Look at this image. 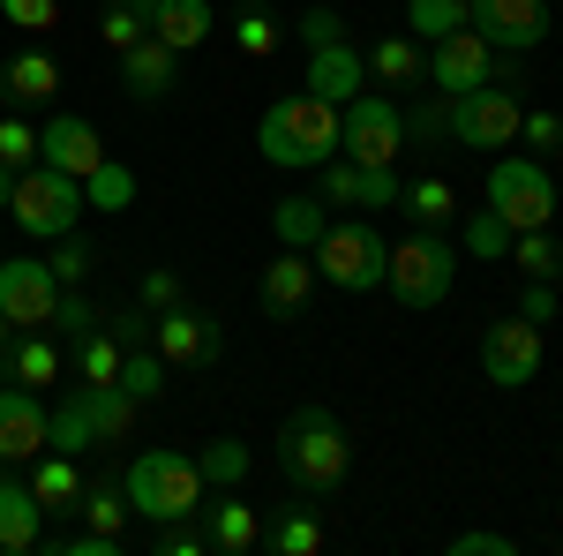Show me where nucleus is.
Segmentation results:
<instances>
[{
	"mask_svg": "<svg viewBox=\"0 0 563 556\" xmlns=\"http://www.w3.org/2000/svg\"><path fill=\"white\" fill-rule=\"evenodd\" d=\"M76 512H84L90 534H121V519H129V489H121V481H84Z\"/></svg>",
	"mask_w": 563,
	"mask_h": 556,
	"instance_id": "58836bf2",
	"label": "nucleus"
},
{
	"mask_svg": "<svg viewBox=\"0 0 563 556\" xmlns=\"http://www.w3.org/2000/svg\"><path fill=\"white\" fill-rule=\"evenodd\" d=\"M451 556H519V542L496 526H474V534H451Z\"/></svg>",
	"mask_w": 563,
	"mask_h": 556,
	"instance_id": "3c124183",
	"label": "nucleus"
},
{
	"mask_svg": "<svg viewBox=\"0 0 563 556\" xmlns=\"http://www.w3.org/2000/svg\"><path fill=\"white\" fill-rule=\"evenodd\" d=\"M323 542H331V534H323V519L308 512V504H294L278 526H263V549L271 556H323Z\"/></svg>",
	"mask_w": 563,
	"mask_h": 556,
	"instance_id": "72a5a7b5",
	"label": "nucleus"
},
{
	"mask_svg": "<svg viewBox=\"0 0 563 556\" xmlns=\"http://www.w3.org/2000/svg\"><path fill=\"white\" fill-rule=\"evenodd\" d=\"M481 84H496V45L481 31H451V39L429 45V90L459 98V90H481Z\"/></svg>",
	"mask_w": 563,
	"mask_h": 556,
	"instance_id": "2eb2a0df",
	"label": "nucleus"
},
{
	"mask_svg": "<svg viewBox=\"0 0 563 556\" xmlns=\"http://www.w3.org/2000/svg\"><path fill=\"white\" fill-rule=\"evenodd\" d=\"M45 451H68V459L98 451V428H90V399H84V384L60 391V406L45 414Z\"/></svg>",
	"mask_w": 563,
	"mask_h": 556,
	"instance_id": "a878e982",
	"label": "nucleus"
},
{
	"mask_svg": "<svg viewBox=\"0 0 563 556\" xmlns=\"http://www.w3.org/2000/svg\"><path fill=\"white\" fill-rule=\"evenodd\" d=\"M511 263H519L526 279H556V271H563L556 233H549V226H533V233H511Z\"/></svg>",
	"mask_w": 563,
	"mask_h": 556,
	"instance_id": "79ce46f5",
	"label": "nucleus"
},
{
	"mask_svg": "<svg viewBox=\"0 0 563 556\" xmlns=\"http://www.w3.org/2000/svg\"><path fill=\"white\" fill-rule=\"evenodd\" d=\"M106 159H113V151H106V135L90 129L84 113H53L38 129V166H60V173H76V181H90Z\"/></svg>",
	"mask_w": 563,
	"mask_h": 556,
	"instance_id": "f3484780",
	"label": "nucleus"
},
{
	"mask_svg": "<svg viewBox=\"0 0 563 556\" xmlns=\"http://www.w3.org/2000/svg\"><path fill=\"white\" fill-rule=\"evenodd\" d=\"M106 331L121 346H151V308H121V316H106Z\"/></svg>",
	"mask_w": 563,
	"mask_h": 556,
	"instance_id": "5fc2aeb1",
	"label": "nucleus"
},
{
	"mask_svg": "<svg viewBox=\"0 0 563 556\" xmlns=\"http://www.w3.org/2000/svg\"><path fill=\"white\" fill-rule=\"evenodd\" d=\"M316 98H331V106H346V98H361V84H368V61H361V45L331 39V45H308V76H301Z\"/></svg>",
	"mask_w": 563,
	"mask_h": 556,
	"instance_id": "aec40b11",
	"label": "nucleus"
},
{
	"mask_svg": "<svg viewBox=\"0 0 563 556\" xmlns=\"http://www.w3.org/2000/svg\"><path fill=\"white\" fill-rule=\"evenodd\" d=\"M135 204V173L121 166V159H106V166L84 181V211H106V218H121Z\"/></svg>",
	"mask_w": 563,
	"mask_h": 556,
	"instance_id": "e433bc0d",
	"label": "nucleus"
},
{
	"mask_svg": "<svg viewBox=\"0 0 563 556\" xmlns=\"http://www.w3.org/2000/svg\"><path fill=\"white\" fill-rule=\"evenodd\" d=\"M353 467V444H346V422L331 414V406H294L286 422H278V473L301 489V497H331Z\"/></svg>",
	"mask_w": 563,
	"mask_h": 556,
	"instance_id": "f257e3e1",
	"label": "nucleus"
},
{
	"mask_svg": "<svg viewBox=\"0 0 563 556\" xmlns=\"http://www.w3.org/2000/svg\"><path fill=\"white\" fill-rule=\"evenodd\" d=\"M451 279H459V249L443 241V226H413V233L390 249V271H384V286L398 294V308H435V301L451 294Z\"/></svg>",
	"mask_w": 563,
	"mask_h": 556,
	"instance_id": "39448f33",
	"label": "nucleus"
},
{
	"mask_svg": "<svg viewBox=\"0 0 563 556\" xmlns=\"http://www.w3.org/2000/svg\"><path fill=\"white\" fill-rule=\"evenodd\" d=\"M98 39L113 45V53L143 45V39H151V0H106V15H98Z\"/></svg>",
	"mask_w": 563,
	"mask_h": 556,
	"instance_id": "4c0bfd02",
	"label": "nucleus"
},
{
	"mask_svg": "<svg viewBox=\"0 0 563 556\" xmlns=\"http://www.w3.org/2000/svg\"><path fill=\"white\" fill-rule=\"evenodd\" d=\"M488 211L504 218L511 233H533V226H549L556 218V181H549V166L541 159H496L488 166Z\"/></svg>",
	"mask_w": 563,
	"mask_h": 556,
	"instance_id": "0eeeda50",
	"label": "nucleus"
},
{
	"mask_svg": "<svg viewBox=\"0 0 563 556\" xmlns=\"http://www.w3.org/2000/svg\"><path fill=\"white\" fill-rule=\"evenodd\" d=\"M225 31H233V45H241L249 61H278V45H286V23H278L263 0H233Z\"/></svg>",
	"mask_w": 563,
	"mask_h": 556,
	"instance_id": "7c9ffc66",
	"label": "nucleus"
},
{
	"mask_svg": "<svg viewBox=\"0 0 563 556\" xmlns=\"http://www.w3.org/2000/svg\"><path fill=\"white\" fill-rule=\"evenodd\" d=\"M519 316H533V324H556V279H526Z\"/></svg>",
	"mask_w": 563,
	"mask_h": 556,
	"instance_id": "603ef678",
	"label": "nucleus"
},
{
	"mask_svg": "<svg viewBox=\"0 0 563 556\" xmlns=\"http://www.w3.org/2000/svg\"><path fill=\"white\" fill-rule=\"evenodd\" d=\"M196 473H203V489H241L249 481V444L241 436H211L196 451Z\"/></svg>",
	"mask_w": 563,
	"mask_h": 556,
	"instance_id": "c9c22d12",
	"label": "nucleus"
},
{
	"mask_svg": "<svg viewBox=\"0 0 563 556\" xmlns=\"http://www.w3.org/2000/svg\"><path fill=\"white\" fill-rule=\"evenodd\" d=\"M211 31H218L211 0H151V39H166L174 53H196Z\"/></svg>",
	"mask_w": 563,
	"mask_h": 556,
	"instance_id": "b1692460",
	"label": "nucleus"
},
{
	"mask_svg": "<svg viewBox=\"0 0 563 556\" xmlns=\"http://www.w3.org/2000/svg\"><path fill=\"white\" fill-rule=\"evenodd\" d=\"M308 257H316V279H323V286H339V294H376L384 271H390V241L368 226V211H353V218H331Z\"/></svg>",
	"mask_w": 563,
	"mask_h": 556,
	"instance_id": "7ed1b4c3",
	"label": "nucleus"
},
{
	"mask_svg": "<svg viewBox=\"0 0 563 556\" xmlns=\"http://www.w3.org/2000/svg\"><path fill=\"white\" fill-rule=\"evenodd\" d=\"M406 151V121H398V98L390 90H361L339 106V159H361V166H398Z\"/></svg>",
	"mask_w": 563,
	"mask_h": 556,
	"instance_id": "6e6552de",
	"label": "nucleus"
},
{
	"mask_svg": "<svg viewBox=\"0 0 563 556\" xmlns=\"http://www.w3.org/2000/svg\"><path fill=\"white\" fill-rule=\"evenodd\" d=\"M263 316H278V324H301V308L316 301V257H301V249H278V257L263 263Z\"/></svg>",
	"mask_w": 563,
	"mask_h": 556,
	"instance_id": "a211bd4d",
	"label": "nucleus"
},
{
	"mask_svg": "<svg viewBox=\"0 0 563 556\" xmlns=\"http://www.w3.org/2000/svg\"><path fill=\"white\" fill-rule=\"evenodd\" d=\"M31 497H38L45 512H76V497H84V467H76V459H68V451H38V459H31Z\"/></svg>",
	"mask_w": 563,
	"mask_h": 556,
	"instance_id": "bb28decb",
	"label": "nucleus"
},
{
	"mask_svg": "<svg viewBox=\"0 0 563 556\" xmlns=\"http://www.w3.org/2000/svg\"><path fill=\"white\" fill-rule=\"evenodd\" d=\"M174 301H180L174 271H143V308H151V316H158V308H174Z\"/></svg>",
	"mask_w": 563,
	"mask_h": 556,
	"instance_id": "6e6d98bb",
	"label": "nucleus"
},
{
	"mask_svg": "<svg viewBox=\"0 0 563 556\" xmlns=\"http://www.w3.org/2000/svg\"><path fill=\"white\" fill-rule=\"evenodd\" d=\"M0 166H8V173L38 166V129H31L23 113H0Z\"/></svg>",
	"mask_w": 563,
	"mask_h": 556,
	"instance_id": "c03bdc74",
	"label": "nucleus"
},
{
	"mask_svg": "<svg viewBox=\"0 0 563 556\" xmlns=\"http://www.w3.org/2000/svg\"><path fill=\"white\" fill-rule=\"evenodd\" d=\"M8 339H15V324L0 316V377H8Z\"/></svg>",
	"mask_w": 563,
	"mask_h": 556,
	"instance_id": "4d7b16f0",
	"label": "nucleus"
},
{
	"mask_svg": "<svg viewBox=\"0 0 563 556\" xmlns=\"http://www.w3.org/2000/svg\"><path fill=\"white\" fill-rule=\"evenodd\" d=\"M68 361H76V377H84V384H121V339H113L106 324L68 346Z\"/></svg>",
	"mask_w": 563,
	"mask_h": 556,
	"instance_id": "f704fd0d",
	"label": "nucleus"
},
{
	"mask_svg": "<svg viewBox=\"0 0 563 556\" xmlns=\"http://www.w3.org/2000/svg\"><path fill=\"white\" fill-rule=\"evenodd\" d=\"M166 377H174V369H166V353H158V346H121V384H129L143 406L166 391Z\"/></svg>",
	"mask_w": 563,
	"mask_h": 556,
	"instance_id": "ea45409f",
	"label": "nucleus"
},
{
	"mask_svg": "<svg viewBox=\"0 0 563 556\" xmlns=\"http://www.w3.org/2000/svg\"><path fill=\"white\" fill-rule=\"evenodd\" d=\"M316 196L331 211H398V173L361 166V159H323L316 166Z\"/></svg>",
	"mask_w": 563,
	"mask_h": 556,
	"instance_id": "ddd939ff",
	"label": "nucleus"
},
{
	"mask_svg": "<svg viewBox=\"0 0 563 556\" xmlns=\"http://www.w3.org/2000/svg\"><path fill=\"white\" fill-rule=\"evenodd\" d=\"M158 556H211V542H203V526L196 519H158V542H151Z\"/></svg>",
	"mask_w": 563,
	"mask_h": 556,
	"instance_id": "8fccbe9b",
	"label": "nucleus"
},
{
	"mask_svg": "<svg viewBox=\"0 0 563 556\" xmlns=\"http://www.w3.org/2000/svg\"><path fill=\"white\" fill-rule=\"evenodd\" d=\"M8 377L23 391H53L60 384V346L45 339V331H15L8 339Z\"/></svg>",
	"mask_w": 563,
	"mask_h": 556,
	"instance_id": "c85d7f7f",
	"label": "nucleus"
},
{
	"mask_svg": "<svg viewBox=\"0 0 563 556\" xmlns=\"http://www.w3.org/2000/svg\"><path fill=\"white\" fill-rule=\"evenodd\" d=\"M121 489H129V512H143V519H196L203 497H211L196 459H180V451H135Z\"/></svg>",
	"mask_w": 563,
	"mask_h": 556,
	"instance_id": "20e7f679",
	"label": "nucleus"
},
{
	"mask_svg": "<svg viewBox=\"0 0 563 556\" xmlns=\"http://www.w3.org/2000/svg\"><path fill=\"white\" fill-rule=\"evenodd\" d=\"M53 308H60V279L45 257H0V316L15 331H53Z\"/></svg>",
	"mask_w": 563,
	"mask_h": 556,
	"instance_id": "9b49d317",
	"label": "nucleus"
},
{
	"mask_svg": "<svg viewBox=\"0 0 563 556\" xmlns=\"http://www.w3.org/2000/svg\"><path fill=\"white\" fill-rule=\"evenodd\" d=\"M121 84H129L135 106H158V98H166V90L180 84V53H174L166 39L129 45V53H121Z\"/></svg>",
	"mask_w": 563,
	"mask_h": 556,
	"instance_id": "412c9836",
	"label": "nucleus"
},
{
	"mask_svg": "<svg viewBox=\"0 0 563 556\" xmlns=\"http://www.w3.org/2000/svg\"><path fill=\"white\" fill-rule=\"evenodd\" d=\"M0 90H8L15 106H53V98H60V61L31 45V53L0 61Z\"/></svg>",
	"mask_w": 563,
	"mask_h": 556,
	"instance_id": "393cba45",
	"label": "nucleus"
},
{
	"mask_svg": "<svg viewBox=\"0 0 563 556\" xmlns=\"http://www.w3.org/2000/svg\"><path fill=\"white\" fill-rule=\"evenodd\" d=\"M203 542H211V556H249L263 542V519H256V504H241V489H225L218 504H203Z\"/></svg>",
	"mask_w": 563,
	"mask_h": 556,
	"instance_id": "4be33fe9",
	"label": "nucleus"
},
{
	"mask_svg": "<svg viewBox=\"0 0 563 556\" xmlns=\"http://www.w3.org/2000/svg\"><path fill=\"white\" fill-rule=\"evenodd\" d=\"M90 399V428H98V444H129L135 436V414H143V399L129 384H84Z\"/></svg>",
	"mask_w": 563,
	"mask_h": 556,
	"instance_id": "c756f323",
	"label": "nucleus"
},
{
	"mask_svg": "<svg viewBox=\"0 0 563 556\" xmlns=\"http://www.w3.org/2000/svg\"><path fill=\"white\" fill-rule=\"evenodd\" d=\"M398 211L413 218V226H451V218H459V188H451L443 173H421V181L398 188Z\"/></svg>",
	"mask_w": 563,
	"mask_h": 556,
	"instance_id": "473e14b6",
	"label": "nucleus"
},
{
	"mask_svg": "<svg viewBox=\"0 0 563 556\" xmlns=\"http://www.w3.org/2000/svg\"><path fill=\"white\" fill-rule=\"evenodd\" d=\"M45 391H23L15 377H0V467H31L45 451Z\"/></svg>",
	"mask_w": 563,
	"mask_h": 556,
	"instance_id": "dca6fc26",
	"label": "nucleus"
},
{
	"mask_svg": "<svg viewBox=\"0 0 563 556\" xmlns=\"http://www.w3.org/2000/svg\"><path fill=\"white\" fill-rule=\"evenodd\" d=\"M406 23H413L421 45H435L451 31H466V0H406Z\"/></svg>",
	"mask_w": 563,
	"mask_h": 556,
	"instance_id": "a19ab883",
	"label": "nucleus"
},
{
	"mask_svg": "<svg viewBox=\"0 0 563 556\" xmlns=\"http://www.w3.org/2000/svg\"><path fill=\"white\" fill-rule=\"evenodd\" d=\"M459 241H466V249H474L481 263H488V257H511V226H504V218L488 211V204H481V211H466V226H459Z\"/></svg>",
	"mask_w": 563,
	"mask_h": 556,
	"instance_id": "37998d69",
	"label": "nucleus"
},
{
	"mask_svg": "<svg viewBox=\"0 0 563 556\" xmlns=\"http://www.w3.org/2000/svg\"><path fill=\"white\" fill-rule=\"evenodd\" d=\"M481 377L496 391H526L533 377H541V324L533 316H504V324H488L481 331Z\"/></svg>",
	"mask_w": 563,
	"mask_h": 556,
	"instance_id": "9d476101",
	"label": "nucleus"
},
{
	"mask_svg": "<svg viewBox=\"0 0 563 556\" xmlns=\"http://www.w3.org/2000/svg\"><path fill=\"white\" fill-rule=\"evenodd\" d=\"M466 31L496 45V53H533L549 39V0H466Z\"/></svg>",
	"mask_w": 563,
	"mask_h": 556,
	"instance_id": "4468645a",
	"label": "nucleus"
},
{
	"mask_svg": "<svg viewBox=\"0 0 563 556\" xmlns=\"http://www.w3.org/2000/svg\"><path fill=\"white\" fill-rule=\"evenodd\" d=\"M323 226H331V204L323 196H286V204H271V233H278V249H316L323 241Z\"/></svg>",
	"mask_w": 563,
	"mask_h": 556,
	"instance_id": "cd10ccee",
	"label": "nucleus"
},
{
	"mask_svg": "<svg viewBox=\"0 0 563 556\" xmlns=\"http://www.w3.org/2000/svg\"><path fill=\"white\" fill-rule=\"evenodd\" d=\"M8 196H15V173H8V166H0V204H8Z\"/></svg>",
	"mask_w": 563,
	"mask_h": 556,
	"instance_id": "13d9d810",
	"label": "nucleus"
},
{
	"mask_svg": "<svg viewBox=\"0 0 563 556\" xmlns=\"http://www.w3.org/2000/svg\"><path fill=\"white\" fill-rule=\"evenodd\" d=\"M256 151L286 173H316L323 159H339V106L316 98V90H294L278 98L271 113L256 121Z\"/></svg>",
	"mask_w": 563,
	"mask_h": 556,
	"instance_id": "f03ea898",
	"label": "nucleus"
},
{
	"mask_svg": "<svg viewBox=\"0 0 563 556\" xmlns=\"http://www.w3.org/2000/svg\"><path fill=\"white\" fill-rule=\"evenodd\" d=\"M331 39H346L339 8H308V15H301V45H331Z\"/></svg>",
	"mask_w": 563,
	"mask_h": 556,
	"instance_id": "864d4df0",
	"label": "nucleus"
},
{
	"mask_svg": "<svg viewBox=\"0 0 563 556\" xmlns=\"http://www.w3.org/2000/svg\"><path fill=\"white\" fill-rule=\"evenodd\" d=\"M519 143H533V159H556V151H563V113H556V106H526Z\"/></svg>",
	"mask_w": 563,
	"mask_h": 556,
	"instance_id": "49530a36",
	"label": "nucleus"
},
{
	"mask_svg": "<svg viewBox=\"0 0 563 556\" xmlns=\"http://www.w3.org/2000/svg\"><path fill=\"white\" fill-rule=\"evenodd\" d=\"M398 121H406V151H443L451 143V98L443 90H413V106H398Z\"/></svg>",
	"mask_w": 563,
	"mask_h": 556,
	"instance_id": "2f4dec72",
	"label": "nucleus"
},
{
	"mask_svg": "<svg viewBox=\"0 0 563 556\" xmlns=\"http://www.w3.org/2000/svg\"><path fill=\"white\" fill-rule=\"evenodd\" d=\"M151 346L166 353V369H211L218 353H225V324H218L211 308L174 301V308H158V316H151Z\"/></svg>",
	"mask_w": 563,
	"mask_h": 556,
	"instance_id": "f8f14e48",
	"label": "nucleus"
},
{
	"mask_svg": "<svg viewBox=\"0 0 563 556\" xmlns=\"http://www.w3.org/2000/svg\"><path fill=\"white\" fill-rule=\"evenodd\" d=\"M8 211H15V226H23L31 241H60V233L84 226V181L60 173V166H23V173H15Z\"/></svg>",
	"mask_w": 563,
	"mask_h": 556,
	"instance_id": "423d86ee",
	"label": "nucleus"
},
{
	"mask_svg": "<svg viewBox=\"0 0 563 556\" xmlns=\"http://www.w3.org/2000/svg\"><path fill=\"white\" fill-rule=\"evenodd\" d=\"M45 263H53V279H60V286H84V279H90V263H98V249H90L84 233H60Z\"/></svg>",
	"mask_w": 563,
	"mask_h": 556,
	"instance_id": "a18cd8bd",
	"label": "nucleus"
},
{
	"mask_svg": "<svg viewBox=\"0 0 563 556\" xmlns=\"http://www.w3.org/2000/svg\"><path fill=\"white\" fill-rule=\"evenodd\" d=\"M53 324H60V346H76L84 331H98L106 316H98V308H90V301L76 294V286H60V308H53Z\"/></svg>",
	"mask_w": 563,
	"mask_h": 556,
	"instance_id": "09e8293b",
	"label": "nucleus"
},
{
	"mask_svg": "<svg viewBox=\"0 0 563 556\" xmlns=\"http://www.w3.org/2000/svg\"><path fill=\"white\" fill-rule=\"evenodd\" d=\"M519 121H526V98L511 84H481L451 98V143H466V151H511Z\"/></svg>",
	"mask_w": 563,
	"mask_h": 556,
	"instance_id": "1a4fd4ad",
	"label": "nucleus"
},
{
	"mask_svg": "<svg viewBox=\"0 0 563 556\" xmlns=\"http://www.w3.org/2000/svg\"><path fill=\"white\" fill-rule=\"evenodd\" d=\"M45 542V504L31 497V473H8L0 467V549L8 556H31Z\"/></svg>",
	"mask_w": 563,
	"mask_h": 556,
	"instance_id": "6ab92c4d",
	"label": "nucleus"
},
{
	"mask_svg": "<svg viewBox=\"0 0 563 556\" xmlns=\"http://www.w3.org/2000/svg\"><path fill=\"white\" fill-rule=\"evenodd\" d=\"M0 23H15L23 39H45L60 23V0H0Z\"/></svg>",
	"mask_w": 563,
	"mask_h": 556,
	"instance_id": "de8ad7c7",
	"label": "nucleus"
},
{
	"mask_svg": "<svg viewBox=\"0 0 563 556\" xmlns=\"http://www.w3.org/2000/svg\"><path fill=\"white\" fill-rule=\"evenodd\" d=\"M368 76L384 90H421L429 84V45L413 39V31H390V39L368 45Z\"/></svg>",
	"mask_w": 563,
	"mask_h": 556,
	"instance_id": "5701e85b",
	"label": "nucleus"
}]
</instances>
